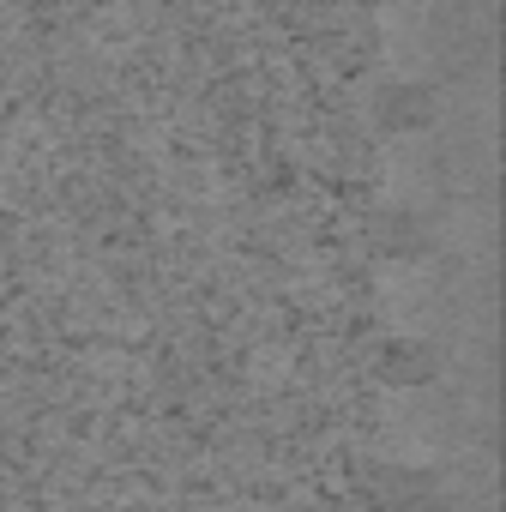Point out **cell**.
Listing matches in <instances>:
<instances>
[{
	"label": "cell",
	"instance_id": "6da1fadb",
	"mask_svg": "<svg viewBox=\"0 0 506 512\" xmlns=\"http://www.w3.org/2000/svg\"><path fill=\"white\" fill-rule=\"evenodd\" d=\"M446 374V356L434 338H416V332H392L374 344V380L392 386V392H428L434 380Z\"/></svg>",
	"mask_w": 506,
	"mask_h": 512
},
{
	"label": "cell",
	"instance_id": "7a4b0ae2",
	"mask_svg": "<svg viewBox=\"0 0 506 512\" xmlns=\"http://www.w3.org/2000/svg\"><path fill=\"white\" fill-rule=\"evenodd\" d=\"M368 121L386 133V139H410V133H428L440 121V91L422 85V79H386L368 103Z\"/></svg>",
	"mask_w": 506,
	"mask_h": 512
},
{
	"label": "cell",
	"instance_id": "3957f363",
	"mask_svg": "<svg viewBox=\"0 0 506 512\" xmlns=\"http://www.w3.org/2000/svg\"><path fill=\"white\" fill-rule=\"evenodd\" d=\"M368 247L392 266H416V260L434 253V229H428V217L416 205H380L368 217Z\"/></svg>",
	"mask_w": 506,
	"mask_h": 512
},
{
	"label": "cell",
	"instance_id": "277c9868",
	"mask_svg": "<svg viewBox=\"0 0 506 512\" xmlns=\"http://www.w3.org/2000/svg\"><path fill=\"white\" fill-rule=\"evenodd\" d=\"M368 500L380 512H434L440 506V470H428V464H380L368 476Z\"/></svg>",
	"mask_w": 506,
	"mask_h": 512
},
{
	"label": "cell",
	"instance_id": "5b68a950",
	"mask_svg": "<svg viewBox=\"0 0 506 512\" xmlns=\"http://www.w3.org/2000/svg\"><path fill=\"white\" fill-rule=\"evenodd\" d=\"M374 7H428V0H374Z\"/></svg>",
	"mask_w": 506,
	"mask_h": 512
}]
</instances>
